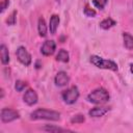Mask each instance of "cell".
Listing matches in <instances>:
<instances>
[{"label": "cell", "instance_id": "cell-1", "mask_svg": "<svg viewBox=\"0 0 133 133\" xmlns=\"http://www.w3.org/2000/svg\"><path fill=\"white\" fill-rule=\"evenodd\" d=\"M31 119H48V121H59L60 113L54 110H48L38 108L30 114Z\"/></svg>", "mask_w": 133, "mask_h": 133}, {"label": "cell", "instance_id": "cell-2", "mask_svg": "<svg viewBox=\"0 0 133 133\" xmlns=\"http://www.w3.org/2000/svg\"><path fill=\"white\" fill-rule=\"evenodd\" d=\"M108 100H109V94L103 87L92 90L87 96V101L90 103H94V104H104Z\"/></svg>", "mask_w": 133, "mask_h": 133}, {"label": "cell", "instance_id": "cell-3", "mask_svg": "<svg viewBox=\"0 0 133 133\" xmlns=\"http://www.w3.org/2000/svg\"><path fill=\"white\" fill-rule=\"evenodd\" d=\"M89 61L99 69H105V70H111V71H117L118 69L117 64L114 61L103 59L102 57L97 56V55H91L89 57Z\"/></svg>", "mask_w": 133, "mask_h": 133}, {"label": "cell", "instance_id": "cell-4", "mask_svg": "<svg viewBox=\"0 0 133 133\" xmlns=\"http://www.w3.org/2000/svg\"><path fill=\"white\" fill-rule=\"evenodd\" d=\"M62 99L66 104H74L79 98V90L76 86H72L62 92Z\"/></svg>", "mask_w": 133, "mask_h": 133}, {"label": "cell", "instance_id": "cell-5", "mask_svg": "<svg viewBox=\"0 0 133 133\" xmlns=\"http://www.w3.org/2000/svg\"><path fill=\"white\" fill-rule=\"evenodd\" d=\"M20 117V114L18 111L10 109V108H3L1 110V121L3 123H9L15 119H18Z\"/></svg>", "mask_w": 133, "mask_h": 133}, {"label": "cell", "instance_id": "cell-6", "mask_svg": "<svg viewBox=\"0 0 133 133\" xmlns=\"http://www.w3.org/2000/svg\"><path fill=\"white\" fill-rule=\"evenodd\" d=\"M16 54H17V57H18L19 61L21 63H23L24 65L27 66V65H29L31 63V55L29 54V52L24 47H22V46L19 47L17 49Z\"/></svg>", "mask_w": 133, "mask_h": 133}, {"label": "cell", "instance_id": "cell-7", "mask_svg": "<svg viewBox=\"0 0 133 133\" xmlns=\"http://www.w3.org/2000/svg\"><path fill=\"white\" fill-rule=\"evenodd\" d=\"M55 49H56V44L54 41H46L41 48V52L45 56H50L55 52Z\"/></svg>", "mask_w": 133, "mask_h": 133}, {"label": "cell", "instance_id": "cell-8", "mask_svg": "<svg viewBox=\"0 0 133 133\" xmlns=\"http://www.w3.org/2000/svg\"><path fill=\"white\" fill-rule=\"evenodd\" d=\"M23 99H24V102L27 105L32 106V105L36 104V102H37V95L33 89H28V90L25 91Z\"/></svg>", "mask_w": 133, "mask_h": 133}, {"label": "cell", "instance_id": "cell-9", "mask_svg": "<svg viewBox=\"0 0 133 133\" xmlns=\"http://www.w3.org/2000/svg\"><path fill=\"white\" fill-rule=\"evenodd\" d=\"M54 80H55V84L57 86H64V85H66L69 83L70 78H69V75L65 72L61 71V72H58L56 74Z\"/></svg>", "mask_w": 133, "mask_h": 133}, {"label": "cell", "instance_id": "cell-10", "mask_svg": "<svg viewBox=\"0 0 133 133\" xmlns=\"http://www.w3.org/2000/svg\"><path fill=\"white\" fill-rule=\"evenodd\" d=\"M108 110H109L108 107H95V108L90 109L88 113L92 117H100V116H103L104 114H106L108 112Z\"/></svg>", "mask_w": 133, "mask_h": 133}, {"label": "cell", "instance_id": "cell-11", "mask_svg": "<svg viewBox=\"0 0 133 133\" xmlns=\"http://www.w3.org/2000/svg\"><path fill=\"white\" fill-rule=\"evenodd\" d=\"M58 24H59V17L57 15H53L50 18V22H49V28H50V32L52 34H55L56 33Z\"/></svg>", "mask_w": 133, "mask_h": 133}, {"label": "cell", "instance_id": "cell-12", "mask_svg": "<svg viewBox=\"0 0 133 133\" xmlns=\"http://www.w3.org/2000/svg\"><path fill=\"white\" fill-rule=\"evenodd\" d=\"M0 56H1V62L3 64H7L9 62V54L5 45L0 46Z\"/></svg>", "mask_w": 133, "mask_h": 133}, {"label": "cell", "instance_id": "cell-13", "mask_svg": "<svg viewBox=\"0 0 133 133\" xmlns=\"http://www.w3.org/2000/svg\"><path fill=\"white\" fill-rule=\"evenodd\" d=\"M123 38H124L125 47L129 50H133V36L128 32H124L123 33Z\"/></svg>", "mask_w": 133, "mask_h": 133}, {"label": "cell", "instance_id": "cell-14", "mask_svg": "<svg viewBox=\"0 0 133 133\" xmlns=\"http://www.w3.org/2000/svg\"><path fill=\"white\" fill-rule=\"evenodd\" d=\"M37 29H38V33L41 36L45 37L47 35V25H46V22L43 18H39L38 20V25H37Z\"/></svg>", "mask_w": 133, "mask_h": 133}, {"label": "cell", "instance_id": "cell-15", "mask_svg": "<svg viewBox=\"0 0 133 133\" xmlns=\"http://www.w3.org/2000/svg\"><path fill=\"white\" fill-rule=\"evenodd\" d=\"M56 60L61 61V62H68L69 61V53L64 49L59 50L57 55H56Z\"/></svg>", "mask_w": 133, "mask_h": 133}, {"label": "cell", "instance_id": "cell-16", "mask_svg": "<svg viewBox=\"0 0 133 133\" xmlns=\"http://www.w3.org/2000/svg\"><path fill=\"white\" fill-rule=\"evenodd\" d=\"M115 23H116V22H115L114 20H112L111 18H107V19L103 20V21L100 23V27L103 28V29H109V28H111L112 26H114Z\"/></svg>", "mask_w": 133, "mask_h": 133}, {"label": "cell", "instance_id": "cell-17", "mask_svg": "<svg viewBox=\"0 0 133 133\" xmlns=\"http://www.w3.org/2000/svg\"><path fill=\"white\" fill-rule=\"evenodd\" d=\"M85 121V117L83 114H77V115H74L72 118H71V122L73 124H81Z\"/></svg>", "mask_w": 133, "mask_h": 133}, {"label": "cell", "instance_id": "cell-18", "mask_svg": "<svg viewBox=\"0 0 133 133\" xmlns=\"http://www.w3.org/2000/svg\"><path fill=\"white\" fill-rule=\"evenodd\" d=\"M92 3L97 8L103 9L105 7V5L107 4V0H92Z\"/></svg>", "mask_w": 133, "mask_h": 133}, {"label": "cell", "instance_id": "cell-19", "mask_svg": "<svg viewBox=\"0 0 133 133\" xmlns=\"http://www.w3.org/2000/svg\"><path fill=\"white\" fill-rule=\"evenodd\" d=\"M26 85H27L26 82L21 81V80H18V81L16 82V84H15V88H16V90H18V91H22V90L26 87Z\"/></svg>", "mask_w": 133, "mask_h": 133}, {"label": "cell", "instance_id": "cell-20", "mask_svg": "<svg viewBox=\"0 0 133 133\" xmlns=\"http://www.w3.org/2000/svg\"><path fill=\"white\" fill-rule=\"evenodd\" d=\"M16 16H17V10H14L10 16L8 17V19L6 20V23L8 25H15L16 24Z\"/></svg>", "mask_w": 133, "mask_h": 133}, {"label": "cell", "instance_id": "cell-21", "mask_svg": "<svg viewBox=\"0 0 133 133\" xmlns=\"http://www.w3.org/2000/svg\"><path fill=\"white\" fill-rule=\"evenodd\" d=\"M84 15L86 16V17H95L96 16V11L92 9V8H90L89 6H85V8H84Z\"/></svg>", "mask_w": 133, "mask_h": 133}, {"label": "cell", "instance_id": "cell-22", "mask_svg": "<svg viewBox=\"0 0 133 133\" xmlns=\"http://www.w3.org/2000/svg\"><path fill=\"white\" fill-rule=\"evenodd\" d=\"M46 131H50V132H58V131H65L64 129H61L59 127H54V126H46L44 128Z\"/></svg>", "mask_w": 133, "mask_h": 133}, {"label": "cell", "instance_id": "cell-23", "mask_svg": "<svg viewBox=\"0 0 133 133\" xmlns=\"http://www.w3.org/2000/svg\"><path fill=\"white\" fill-rule=\"evenodd\" d=\"M8 5H9V0H2V2H1V12H3L7 8Z\"/></svg>", "mask_w": 133, "mask_h": 133}, {"label": "cell", "instance_id": "cell-24", "mask_svg": "<svg viewBox=\"0 0 133 133\" xmlns=\"http://www.w3.org/2000/svg\"><path fill=\"white\" fill-rule=\"evenodd\" d=\"M3 97H4V90L1 89V99H3Z\"/></svg>", "mask_w": 133, "mask_h": 133}, {"label": "cell", "instance_id": "cell-25", "mask_svg": "<svg viewBox=\"0 0 133 133\" xmlns=\"http://www.w3.org/2000/svg\"><path fill=\"white\" fill-rule=\"evenodd\" d=\"M130 71H131V73L133 74V63H132V64L130 65Z\"/></svg>", "mask_w": 133, "mask_h": 133}]
</instances>
